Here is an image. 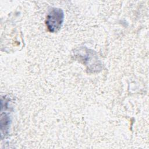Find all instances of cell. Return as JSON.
I'll use <instances>...</instances> for the list:
<instances>
[{
	"label": "cell",
	"instance_id": "6da1fadb",
	"mask_svg": "<svg viewBox=\"0 0 149 149\" xmlns=\"http://www.w3.org/2000/svg\"><path fill=\"white\" fill-rule=\"evenodd\" d=\"M64 19L63 10L59 8L52 9L47 16L45 24L51 33L57 32L61 29Z\"/></svg>",
	"mask_w": 149,
	"mask_h": 149
}]
</instances>
